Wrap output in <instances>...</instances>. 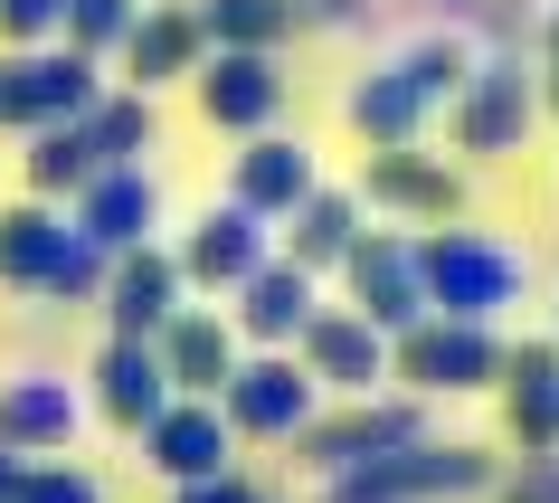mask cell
<instances>
[{
  "mask_svg": "<svg viewBox=\"0 0 559 503\" xmlns=\"http://www.w3.org/2000/svg\"><path fill=\"white\" fill-rule=\"evenodd\" d=\"M465 67H474V48L437 30V38H417V48H399L389 67H370V77L342 95V115H352L360 143H417V133H427V115H437V105H455Z\"/></svg>",
  "mask_w": 559,
  "mask_h": 503,
  "instance_id": "6da1fadb",
  "label": "cell"
},
{
  "mask_svg": "<svg viewBox=\"0 0 559 503\" xmlns=\"http://www.w3.org/2000/svg\"><path fill=\"white\" fill-rule=\"evenodd\" d=\"M417 247V285H427V314H465V324H493L502 304H522V257L484 229H455L437 219Z\"/></svg>",
  "mask_w": 559,
  "mask_h": 503,
  "instance_id": "7a4b0ae2",
  "label": "cell"
},
{
  "mask_svg": "<svg viewBox=\"0 0 559 503\" xmlns=\"http://www.w3.org/2000/svg\"><path fill=\"white\" fill-rule=\"evenodd\" d=\"M484 484H493V456H484V446L408 437V446H389V456L342 466L323 503H445V494H484Z\"/></svg>",
  "mask_w": 559,
  "mask_h": 503,
  "instance_id": "3957f363",
  "label": "cell"
},
{
  "mask_svg": "<svg viewBox=\"0 0 559 503\" xmlns=\"http://www.w3.org/2000/svg\"><path fill=\"white\" fill-rule=\"evenodd\" d=\"M95 95H105V77H95V58L67 48V38H48V48H0V133L76 124Z\"/></svg>",
  "mask_w": 559,
  "mask_h": 503,
  "instance_id": "277c9868",
  "label": "cell"
},
{
  "mask_svg": "<svg viewBox=\"0 0 559 503\" xmlns=\"http://www.w3.org/2000/svg\"><path fill=\"white\" fill-rule=\"evenodd\" d=\"M502 342L493 324H465V314H417L408 332H389V381H408L417 399H455V389H493Z\"/></svg>",
  "mask_w": 559,
  "mask_h": 503,
  "instance_id": "5b68a950",
  "label": "cell"
},
{
  "mask_svg": "<svg viewBox=\"0 0 559 503\" xmlns=\"http://www.w3.org/2000/svg\"><path fill=\"white\" fill-rule=\"evenodd\" d=\"M218 418L237 437H295L313 418V371L295 352H237V371L218 381Z\"/></svg>",
  "mask_w": 559,
  "mask_h": 503,
  "instance_id": "8992f818",
  "label": "cell"
},
{
  "mask_svg": "<svg viewBox=\"0 0 559 503\" xmlns=\"http://www.w3.org/2000/svg\"><path fill=\"white\" fill-rule=\"evenodd\" d=\"M190 86H200V115L218 133H237V143L285 115V67H275V48H209L190 67Z\"/></svg>",
  "mask_w": 559,
  "mask_h": 503,
  "instance_id": "52a82bcc",
  "label": "cell"
},
{
  "mask_svg": "<svg viewBox=\"0 0 559 503\" xmlns=\"http://www.w3.org/2000/svg\"><path fill=\"white\" fill-rule=\"evenodd\" d=\"M408 437H427V409L417 399H352V409H313L295 428V446H304V466H323V475H342V466H360V456H389V446H408Z\"/></svg>",
  "mask_w": 559,
  "mask_h": 503,
  "instance_id": "ba28073f",
  "label": "cell"
},
{
  "mask_svg": "<svg viewBox=\"0 0 559 503\" xmlns=\"http://www.w3.org/2000/svg\"><path fill=\"white\" fill-rule=\"evenodd\" d=\"M342 285H352V314H370L380 332H408L417 314H427V285H417V247L399 229H360L352 247H342Z\"/></svg>",
  "mask_w": 559,
  "mask_h": 503,
  "instance_id": "9c48e42d",
  "label": "cell"
},
{
  "mask_svg": "<svg viewBox=\"0 0 559 503\" xmlns=\"http://www.w3.org/2000/svg\"><path fill=\"white\" fill-rule=\"evenodd\" d=\"M540 115V77H522V58H474L455 86V143L465 152H512Z\"/></svg>",
  "mask_w": 559,
  "mask_h": 503,
  "instance_id": "30bf717a",
  "label": "cell"
},
{
  "mask_svg": "<svg viewBox=\"0 0 559 503\" xmlns=\"http://www.w3.org/2000/svg\"><path fill=\"white\" fill-rule=\"evenodd\" d=\"M171 257H180V285H200V295H237V285L275 257V237H265L257 209L218 200V209H200V219H190V237H180Z\"/></svg>",
  "mask_w": 559,
  "mask_h": 503,
  "instance_id": "8fae6325",
  "label": "cell"
},
{
  "mask_svg": "<svg viewBox=\"0 0 559 503\" xmlns=\"http://www.w3.org/2000/svg\"><path fill=\"white\" fill-rule=\"evenodd\" d=\"M360 200L389 209V219L437 229V219H455V209H465V180L445 172V162H427L417 143H370V162H360Z\"/></svg>",
  "mask_w": 559,
  "mask_h": 503,
  "instance_id": "7c38bea8",
  "label": "cell"
},
{
  "mask_svg": "<svg viewBox=\"0 0 559 503\" xmlns=\"http://www.w3.org/2000/svg\"><path fill=\"white\" fill-rule=\"evenodd\" d=\"M180 295H190V285H180V257L162 247V237H143V247H123L115 267H105V295L95 304H105V332L152 342V332L180 314Z\"/></svg>",
  "mask_w": 559,
  "mask_h": 503,
  "instance_id": "4fadbf2b",
  "label": "cell"
},
{
  "mask_svg": "<svg viewBox=\"0 0 559 503\" xmlns=\"http://www.w3.org/2000/svg\"><path fill=\"white\" fill-rule=\"evenodd\" d=\"M228 456H237V428L218 418V399H190V389H171V399L152 409V428H143V466L171 475V484L218 475Z\"/></svg>",
  "mask_w": 559,
  "mask_h": 503,
  "instance_id": "5bb4252c",
  "label": "cell"
},
{
  "mask_svg": "<svg viewBox=\"0 0 559 503\" xmlns=\"http://www.w3.org/2000/svg\"><path fill=\"white\" fill-rule=\"evenodd\" d=\"M295 361L313 371V389H342V399H370L389 381V332L370 314H313L295 332Z\"/></svg>",
  "mask_w": 559,
  "mask_h": 503,
  "instance_id": "9a60e30c",
  "label": "cell"
},
{
  "mask_svg": "<svg viewBox=\"0 0 559 503\" xmlns=\"http://www.w3.org/2000/svg\"><path fill=\"white\" fill-rule=\"evenodd\" d=\"M115 58H123V86L162 95L171 77H190V67L209 58V38H200V10H190V0H143Z\"/></svg>",
  "mask_w": 559,
  "mask_h": 503,
  "instance_id": "2e32d148",
  "label": "cell"
},
{
  "mask_svg": "<svg viewBox=\"0 0 559 503\" xmlns=\"http://www.w3.org/2000/svg\"><path fill=\"white\" fill-rule=\"evenodd\" d=\"M76 229L105 247V257H123V247H143L152 229H162V180L143 172V162H105V172L76 190Z\"/></svg>",
  "mask_w": 559,
  "mask_h": 503,
  "instance_id": "e0dca14e",
  "label": "cell"
},
{
  "mask_svg": "<svg viewBox=\"0 0 559 503\" xmlns=\"http://www.w3.org/2000/svg\"><path fill=\"white\" fill-rule=\"evenodd\" d=\"M152 352H162V371H171V389H190V399H218V381L237 371V324L218 314V304H180L171 324L152 332Z\"/></svg>",
  "mask_w": 559,
  "mask_h": 503,
  "instance_id": "ac0fdd59",
  "label": "cell"
},
{
  "mask_svg": "<svg viewBox=\"0 0 559 503\" xmlns=\"http://www.w3.org/2000/svg\"><path fill=\"white\" fill-rule=\"evenodd\" d=\"M323 304H313V276L295 267V257H265L247 285H237V342H257V352H295V332L313 324Z\"/></svg>",
  "mask_w": 559,
  "mask_h": 503,
  "instance_id": "d6986e66",
  "label": "cell"
},
{
  "mask_svg": "<svg viewBox=\"0 0 559 503\" xmlns=\"http://www.w3.org/2000/svg\"><path fill=\"white\" fill-rule=\"evenodd\" d=\"M313 180H323V172H313V152H304L295 133H275V124H265V133H247V152L228 162V200L257 209L265 229H275V219H285Z\"/></svg>",
  "mask_w": 559,
  "mask_h": 503,
  "instance_id": "ffe728a7",
  "label": "cell"
},
{
  "mask_svg": "<svg viewBox=\"0 0 559 503\" xmlns=\"http://www.w3.org/2000/svg\"><path fill=\"white\" fill-rule=\"evenodd\" d=\"M502 428L522 437V456H559V342H522L502 352Z\"/></svg>",
  "mask_w": 559,
  "mask_h": 503,
  "instance_id": "44dd1931",
  "label": "cell"
},
{
  "mask_svg": "<svg viewBox=\"0 0 559 503\" xmlns=\"http://www.w3.org/2000/svg\"><path fill=\"white\" fill-rule=\"evenodd\" d=\"M162 399H171V371H162V352H152V342H133V332H115V342L95 352V409L115 418V428H133V437H143Z\"/></svg>",
  "mask_w": 559,
  "mask_h": 503,
  "instance_id": "7402d4cb",
  "label": "cell"
},
{
  "mask_svg": "<svg viewBox=\"0 0 559 503\" xmlns=\"http://www.w3.org/2000/svg\"><path fill=\"white\" fill-rule=\"evenodd\" d=\"M67 437H76V389H67V381L29 371V381L0 389V446H20V456H58Z\"/></svg>",
  "mask_w": 559,
  "mask_h": 503,
  "instance_id": "603a6c76",
  "label": "cell"
},
{
  "mask_svg": "<svg viewBox=\"0 0 559 503\" xmlns=\"http://www.w3.org/2000/svg\"><path fill=\"white\" fill-rule=\"evenodd\" d=\"M352 237H360V190H323V180H313V190L285 209V257H295L304 276H332Z\"/></svg>",
  "mask_w": 559,
  "mask_h": 503,
  "instance_id": "cb8c5ba5",
  "label": "cell"
},
{
  "mask_svg": "<svg viewBox=\"0 0 559 503\" xmlns=\"http://www.w3.org/2000/svg\"><path fill=\"white\" fill-rule=\"evenodd\" d=\"M58 257H67V219H58V200H20V209H0V285H48L58 276Z\"/></svg>",
  "mask_w": 559,
  "mask_h": 503,
  "instance_id": "d4e9b609",
  "label": "cell"
},
{
  "mask_svg": "<svg viewBox=\"0 0 559 503\" xmlns=\"http://www.w3.org/2000/svg\"><path fill=\"white\" fill-rule=\"evenodd\" d=\"M105 172V152L86 143V124H38L29 133V200H76Z\"/></svg>",
  "mask_w": 559,
  "mask_h": 503,
  "instance_id": "484cf974",
  "label": "cell"
},
{
  "mask_svg": "<svg viewBox=\"0 0 559 503\" xmlns=\"http://www.w3.org/2000/svg\"><path fill=\"white\" fill-rule=\"evenodd\" d=\"M304 30L295 0H200V38L209 48H285Z\"/></svg>",
  "mask_w": 559,
  "mask_h": 503,
  "instance_id": "4316f807",
  "label": "cell"
},
{
  "mask_svg": "<svg viewBox=\"0 0 559 503\" xmlns=\"http://www.w3.org/2000/svg\"><path fill=\"white\" fill-rule=\"evenodd\" d=\"M76 124H86V143L105 152V162H143L152 133H162V115H152V95H143V86H105Z\"/></svg>",
  "mask_w": 559,
  "mask_h": 503,
  "instance_id": "83f0119b",
  "label": "cell"
},
{
  "mask_svg": "<svg viewBox=\"0 0 559 503\" xmlns=\"http://www.w3.org/2000/svg\"><path fill=\"white\" fill-rule=\"evenodd\" d=\"M133 10H143V0H67L58 38H67V48H86V58H115L123 30H133Z\"/></svg>",
  "mask_w": 559,
  "mask_h": 503,
  "instance_id": "f1b7e54d",
  "label": "cell"
},
{
  "mask_svg": "<svg viewBox=\"0 0 559 503\" xmlns=\"http://www.w3.org/2000/svg\"><path fill=\"white\" fill-rule=\"evenodd\" d=\"M20 503H105V484H95L86 466H67V456H29V475H20Z\"/></svg>",
  "mask_w": 559,
  "mask_h": 503,
  "instance_id": "f546056e",
  "label": "cell"
},
{
  "mask_svg": "<svg viewBox=\"0 0 559 503\" xmlns=\"http://www.w3.org/2000/svg\"><path fill=\"white\" fill-rule=\"evenodd\" d=\"M67 0H0V48H48Z\"/></svg>",
  "mask_w": 559,
  "mask_h": 503,
  "instance_id": "4dcf8cb0",
  "label": "cell"
},
{
  "mask_svg": "<svg viewBox=\"0 0 559 503\" xmlns=\"http://www.w3.org/2000/svg\"><path fill=\"white\" fill-rule=\"evenodd\" d=\"M171 503H265V494H257V484H247L237 466H218V475H190Z\"/></svg>",
  "mask_w": 559,
  "mask_h": 503,
  "instance_id": "1f68e13d",
  "label": "cell"
},
{
  "mask_svg": "<svg viewBox=\"0 0 559 503\" xmlns=\"http://www.w3.org/2000/svg\"><path fill=\"white\" fill-rule=\"evenodd\" d=\"M502 503H559V466H531V475H512V484H502Z\"/></svg>",
  "mask_w": 559,
  "mask_h": 503,
  "instance_id": "d6a6232c",
  "label": "cell"
},
{
  "mask_svg": "<svg viewBox=\"0 0 559 503\" xmlns=\"http://www.w3.org/2000/svg\"><path fill=\"white\" fill-rule=\"evenodd\" d=\"M304 10V30H313V20H323V30H342V20H360V0H295Z\"/></svg>",
  "mask_w": 559,
  "mask_h": 503,
  "instance_id": "836d02e7",
  "label": "cell"
},
{
  "mask_svg": "<svg viewBox=\"0 0 559 503\" xmlns=\"http://www.w3.org/2000/svg\"><path fill=\"white\" fill-rule=\"evenodd\" d=\"M540 105L559 115V10H550V58H540Z\"/></svg>",
  "mask_w": 559,
  "mask_h": 503,
  "instance_id": "e575fe53",
  "label": "cell"
},
{
  "mask_svg": "<svg viewBox=\"0 0 559 503\" xmlns=\"http://www.w3.org/2000/svg\"><path fill=\"white\" fill-rule=\"evenodd\" d=\"M20 475H29V456H20V446H0V503H20Z\"/></svg>",
  "mask_w": 559,
  "mask_h": 503,
  "instance_id": "d590c367",
  "label": "cell"
}]
</instances>
